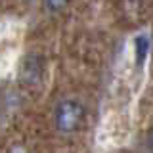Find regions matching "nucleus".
<instances>
[{"label":"nucleus","instance_id":"1","mask_svg":"<svg viewBox=\"0 0 153 153\" xmlns=\"http://www.w3.org/2000/svg\"><path fill=\"white\" fill-rule=\"evenodd\" d=\"M84 105L76 98H63L54 109V126L61 134H75L84 123Z\"/></svg>","mask_w":153,"mask_h":153},{"label":"nucleus","instance_id":"2","mask_svg":"<svg viewBox=\"0 0 153 153\" xmlns=\"http://www.w3.org/2000/svg\"><path fill=\"white\" fill-rule=\"evenodd\" d=\"M134 50H136V57H138V63H143L146 61V56L149 52V38L146 35H138L134 38Z\"/></svg>","mask_w":153,"mask_h":153},{"label":"nucleus","instance_id":"3","mask_svg":"<svg viewBox=\"0 0 153 153\" xmlns=\"http://www.w3.org/2000/svg\"><path fill=\"white\" fill-rule=\"evenodd\" d=\"M44 4H46V8L50 10L52 13H57V12H61V10L69 4V0H44Z\"/></svg>","mask_w":153,"mask_h":153},{"label":"nucleus","instance_id":"4","mask_svg":"<svg viewBox=\"0 0 153 153\" xmlns=\"http://www.w3.org/2000/svg\"><path fill=\"white\" fill-rule=\"evenodd\" d=\"M10 153H27V149H23L21 146H16V147H12V149H10Z\"/></svg>","mask_w":153,"mask_h":153},{"label":"nucleus","instance_id":"5","mask_svg":"<svg viewBox=\"0 0 153 153\" xmlns=\"http://www.w3.org/2000/svg\"><path fill=\"white\" fill-rule=\"evenodd\" d=\"M149 142H151V146H153V130H151V134H149Z\"/></svg>","mask_w":153,"mask_h":153}]
</instances>
